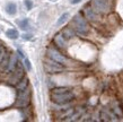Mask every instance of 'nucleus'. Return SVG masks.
<instances>
[{
  "label": "nucleus",
  "instance_id": "f257e3e1",
  "mask_svg": "<svg viewBox=\"0 0 123 122\" xmlns=\"http://www.w3.org/2000/svg\"><path fill=\"white\" fill-rule=\"evenodd\" d=\"M71 25L74 26V30L79 35H86L89 32V25L87 23V19L81 14H77L74 16V18L71 20Z\"/></svg>",
  "mask_w": 123,
  "mask_h": 122
},
{
  "label": "nucleus",
  "instance_id": "f03ea898",
  "mask_svg": "<svg viewBox=\"0 0 123 122\" xmlns=\"http://www.w3.org/2000/svg\"><path fill=\"white\" fill-rule=\"evenodd\" d=\"M75 98V94L71 92V90H68L66 93H59V94H55V93H51V100H52L53 103L59 104V105H64V104L71 103Z\"/></svg>",
  "mask_w": 123,
  "mask_h": 122
},
{
  "label": "nucleus",
  "instance_id": "7ed1b4c3",
  "mask_svg": "<svg viewBox=\"0 0 123 122\" xmlns=\"http://www.w3.org/2000/svg\"><path fill=\"white\" fill-rule=\"evenodd\" d=\"M92 6L98 14H107L111 8L110 0H92Z\"/></svg>",
  "mask_w": 123,
  "mask_h": 122
},
{
  "label": "nucleus",
  "instance_id": "20e7f679",
  "mask_svg": "<svg viewBox=\"0 0 123 122\" xmlns=\"http://www.w3.org/2000/svg\"><path fill=\"white\" fill-rule=\"evenodd\" d=\"M24 74H25V70H24V64H23L20 61H18V64L16 67V69L12 72H11V77H10V84L12 85H17L19 81L24 78Z\"/></svg>",
  "mask_w": 123,
  "mask_h": 122
},
{
  "label": "nucleus",
  "instance_id": "39448f33",
  "mask_svg": "<svg viewBox=\"0 0 123 122\" xmlns=\"http://www.w3.org/2000/svg\"><path fill=\"white\" fill-rule=\"evenodd\" d=\"M30 94H31V90L28 87H26L23 90H19V94L17 96V100H16V105L18 107L27 106L28 103H30Z\"/></svg>",
  "mask_w": 123,
  "mask_h": 122
},
{
  "label": "nucleus",
  "instance_id": "423d86ee",
  "mask_svg": "<svg viewBox=\"0 0 123 122\" xmlns=\"http://www.w3.org/2000/svg\"><path fill=\"white\" fill-rule=\"evenodd\" d=\"M46 54H48V57L50 59L54 60V61H56V62H59V63L66 64V63L68 62L67 58H66L63 54H61V53L54 48H49L48 50H46Z\"/></svg>",
  "mask_w": 123,
  "mask_h": 122
},
{
  "label": "nucleus",
  "instance_id": "0eeeda50",
  "mask_svg": "<svg viewBox=\"0 0 123 122\" xmlns=\"http://www.w3.org/2000/svg\"><path fill=\"white\" fill-rule=\"evenodd\" d=\"M44 68L45 70L50 72V74H56V72H61V71H63L64 67L62 63H59L54 61V60L51 59V61H48V62L44 63Z\"/></svg>",
  "mask_w": 123,
  "mask_h": 122
},
{
  "label": "nucleus",
  "instance_id": "6e6552de",
  "mask_svg": "<svg viewBox=\"0 0 123 122\" xmlns=\"http://www.w3.org/2000/svg\"><path fill=\"white\" fill-rule=\"evenodd\" d=\"M97 14H98V13L94 9L92 4L86 5L85 7H84V15H85L86 19L92 20V22H95V20H97Z\"/></svg>",
  "mask_w": 123,
  "mask_h": 122
},
{
  "label": "nucleus",
  "instance_id": "1a4fd4ad",
  "mask_svg": "<svg viewBox=\"0 0 123 122\" xmlns=\"http://www.w3.org/2000/svg\"><path fill=\"white\" fill-rule=\"evenodd\" d=\"M53 42H54V44L60 49H66L67 48V42H66V39L63 37V35L61 33H58L54 35L53 37Z\"/></svg>",
  "mask_w": 123,
  "mask_h": 122
},
{
  "label": "nucleus",
  "instance_id": "9d476101",
  "mask_svg": "<svg viewBox=\"0 0 123 122\" xmlns=\"http://www.w3.org/2000/svg\"><path fill=\"white\" fill-rule=\"evenodd\" d=\"M17 64H18V58H17V56H16V54H11L10 60H9V63H8V67L5 71L8 72V74H10V72H12V71L16 69Z\"/></svg>",
  "mask_w": 123,
  "mask_h": 122
},
{
  "label": "nucleus",
  "instance_id": "9b49d317",
  "mask_svg": "<svg viewBox=\"0 0 123 122\" xmlns=\"http://www.w3.org/2000/svg\"><path fill=\"white\" fill-rule=\"evenodd\" d=\"M10 57H11L10 53H8V52L6 51V53L4 54V57H2L1 60H0V69H1V70H6V69H7L9 60H10Z\"/></svg>",
  "mask_w": 123,
  "mask_h": 122
},
{
  "label": "nucleus",
  "instance_id": "f8f14e48",
  "mask_svg": "<svg viewBox=\"0 0 123 122\" xmlns=\"http://www.w3.org/2000/svg\"><path fill=\"white\" fill-rule=\"evenodd\" d=\"M61 34L63 35V37L66 40H70L72 37H75L76 31L74 28H71V27H66V28H63V30L61 31Z\"/></svg>",
  "mask_w": 123,
  "mask_h": 122
},
{
  "label": "nucleus",
  "instance_id": "ddd939ff",
  "mask_svg": "<svg viewBox=\"0 0 123 122\" xmlns=\"http://www.w3.org/2000/svg\"><path fill=\"white\" fill-rule=\"evenodd\" d=\"M6 11L9 15H15L16 11H17V7H16L15 2H8L6 6Z\"/></svg>",
  "mask_w": 123,
  "mask_h": 122
},
{
  "label": "nucleus",
  "instance_id": "4468645a",
  "mask_svg": "<svg viewBox=\"0 0 123 122\" xmlns=\"http://www.w3.org/2000/svg\"><path fill=\"white\" fill-rule=\"evenodd\" d=\"M6 36L9 37V39H11V40H16V39L19 36V34H18V32H17L16 30L10 28V30L6 31Z\"/></svg>",
  "mask_w": 123,
  "mask_h": 122
},
{
  "label": "nucleus",
  "instance_id": "2eb2a0df",
  "mask_svg": "<svg viewBox=\"0 0 123 122\" xmlns=\"http://www.w3.org/2000/svg\"><path fill=\"white\" fill-rule=\"evenodd\" d=\"M28 81L30 80H28L26 77H24L22 80L17 84V89H18V90H23V89H25L26 87H28Z\"/></svg>",
  "mask_w": 123,
  "mask_h": 122
},
{
  "label": "nucleus",
  "instance_id": "dca6fc26",
  "mask_svg": "<svg viewBox=\"0 0 123 122\" xmlns=\"http://www.w3.org/2000/svg\"><path fill=\"white\" fill-rule=\"evenodd\" d=\"M18 25H19V27L24 31H27L28 28H30V22H28V19L27 18H24V19H22V20H18Z\"/></svg>",
  "mask_w": 123,
  "mask_h": 122
},
{
  "label": "nucleus",
  "instance_id": "f3484780",
  "mask_svg": "<svg viewBox=\"0 0 123 122\" xmlns=\"http://www.w3.org/2000/svg\"><path fill=\"white\" fill-rule=\"evenodd\" d=\"M101 118H102L103 121H113V120H114V119L112 118V115L106 111H102L101 112Z\"/></svg>",
  "mask_w": 123,
  "mask_h": 122
},
{
  "label": "nucleus",
  "instance_id": "a211bd4d",
  "mask_svg": "<svg viewBox=\"0 0 123 122\" xmlns=\"http://www.w3.org/2000/svg\"><path fill=\"white\" fill-rule=\"evenodd\" d=\"M68 17H69V14L68 13H64V14H62V15L60 16V18L58 19V22H56V25L60 26V25H62L66 20L68 19Z\"/></svg>",
  "mask_w": 123,
  "mask_h": 122
},
{
  "label": "nucleus",
  "instance_id": "6ab92c4d",
  "mask_svg": "<svg viewBox=\"0 0 123 122\" xmlns=\"http://www.w3.org/2000/svg\"><path fill=\"white\" fill-rule=\"evenodd\" d=\"M68 90H70V89L67 88V87H55V88L52 89V92H51V93L59 94V93H66V92H68Z\"/></svg>",
  "mask_w": 123,
  "mask_h": 122
},
{
  "label": "nucleus",
  "instance_id": "aec40b11",
  "mask_svg": "<svg viewBox=\"0 0 123 122\" xmlns=\"http://www.w3.org/2000/svg\"><path fill=\"white\" fill-rule=\"evenodd\" d=\"M24 4H25V6H26L27 10H31V9L33 8V2H32V0H25Z\"/></svg>",
  "mask_w": 123,
  "mask_h": 122
},
{
  "label": "nucleus",
  "instance_id": "412c9836",
  "mask_svg": "<svg viewBox=\"0 0 123 122\" xmlns=\"http://www.w3.org/2000/svg\"><path fill=\"white\" fill-rule=\"evenodd\" d=\"M24 64H25V67H26V69L28 71L32 69V64H31V61L28 59H24Z\"/></svg>",
  "mask_w": 123,
  "mask_h": 122
},
{
  "label": "nucleus",
  "instance_id": "4be33fe9",
  "mask_svg": "<svg viewBox=\"0 0 123 122\" xmlns=\"http://www.w3.org/2000/svg\"><path fill=\"white\" fill-rule=\"evenodd\" d=\"M113 111H114V113H115L117 116H122V115H123L122 111H121V110H120V107H117V106L114 107V109H113Z\"/></svg>",
  "mask_w": 123,
  "mask_h": 122
},
{
  "label": "nucleus",
  "instance_id": "5701e85b",
  "mask_svg": "<svg viewBox=\"0 0 123 122\" xmlns=\"http://www.w3.org/2000/svg\"><path fill=\"white\" fill-rule=\"evenodd\" d=\"M5 53H6V49H5L2 45H0V60H1V58L4 57Z\"/></svg>",
  "mask_w": 123,
  "mask_h": 122
},
{
  "label": "nucleus",
  "instance_id": "b1692460",
  "mask_svg": "<svg viewBox=\"0 0 123 122\" xmlns=\"http://www.w3.org/2000/svg\"><path fill=\"white\" fill-rule=\"evenodd\" d=\"M23 39L24 40H32V34H24Z\"/></svg>",
  "mask_w": 123,
  "mask_h": 122
},
{
  "label": "nucleus",
  "instance_id": "393cba45",
  "mask_svg": "<svg viewBox=\"0 0 123 122\" xmlns=\"http://www.w3.org/2000/svg\"><path fill=\"white\" fill-rule=\"evenodd\" d=\"M81 0H71V4L75 5V4H78V2H80Z\"/></svg>",
  "mask_w": 123,
  "mask_h": 122
},
{
  "label": "nucleus",
  "instance_id": "a878e982",
  "mask_svg": "<svg viewBox=\"0 0 123 122\" xmlns=\"http://www.w3.org/2000/svg\"><path fill=\"white\" fill-rule=\"evenodd\" d=\"M17 52H18V54H19V57H20V58H24V54H23V52L20 51V50H18Z\"/></svg>",
  "mask_w": 123,
  "mask_h": 122
},
{
  "label": "nucleus",
  "instance_id": "bb28decb",
  "mask_svg": "<svg viewBox=\"0 0 123 122\" xmlns=\"http://www.w3.org/2000/svg\"><path fill=\"white\" fill-rule=\"evenodd\" d=\"M51 1H53V2H54V1H56V0H51Z\"/></svg>",
  "mask_w": 123,
  "mask_h": 122
},
{
  "label": "nucleus",
  "instance_id": "cd10ccee",
  "mask_svg": "<svg viewBox=\"0 0 123 122\" xmlns=\"http://www.w3.org/2000/svg\"><path fill=\"white\" fill-rule=\"evenodd\" d=\"M122 104H123V101H122Z\"/></svg>",
  "mask_w": 123,
  "mask_h": 122
}]
</instances>
